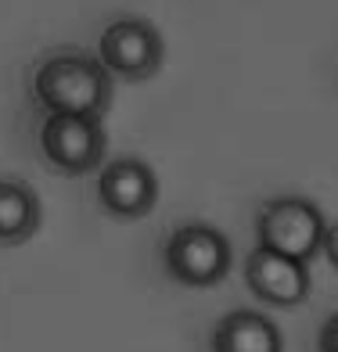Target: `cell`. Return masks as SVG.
I'll list each match as a JSON object with an SVG mask.
<instances>
[{"label": "cell", "mask_w": 338, "mask_h": 352, "mask_svg": "<svg viewBox=\"0 0 338 352\" xmlns=\"http://www.w3.org/2000/svg\"><path fill=\"white\" fill-rule=\"evenodd\" d=\"M213 352H281V334L263 313L234 309L216 324Z\"/></svg>", "instance_id": "cell-8"}, {"label": "cell", "mask_w": 338, "mask_h": 352, "mask_svg": "<svg viewBox=\"0 0 338 352\" xmlns=\"http://www.w3.org/2000/svg\"><path fill=\"white\" fill-rule=\"evenodd\" d=\"M245 284L270 306H299L310 295V270L292 255L255 248L245 259Z\"/></svg>", "instance_id": "cell-7"}, {"label": "cell", "mask_w": 338, "mask_h": 352, "mask_svg": "<svg viewBox=\"0 0 338 352\" xmlns=\"http://www.w3.org/2000/svg\"><path fill=\"white\" fill-rule=\"evenodd\" d=\"M98 201L101 209L119 219H140L158 201V180L148 162L134 155L112 158L98 173Z\"/></svg>", "instance_id": "cell-6"}, {"label": "cell", "mask_w": 338, "mask_h": 352, "mask_svg": "<svg viewBox=\"0 0 338 352\" xmlns=\"http://www.w3.org/2000/svg\"><path fill=\"white\" fill-rule=\"evenodd\" d=\"M33 90L47 116L101 119L112 104V72L90 54L61 51L36 69Z\"/></svg>", "instance_id": "cell-1"}, {"label": "cell", "mask_w": 338, "mask_h": 352, "mask_svg": "<svg viewBox=\"0 0 338 352\" xmlns=\"http://www.w3.org/2000/svg\"><path fill=\"white\" fill-rule=\"evenodd\" d=\"M105 126L101 119L76 116H47L40 126V151L54 169L79 176L90 173L105 158Z\"/></svg>", "instance_id": "cell-5"}, {"label": "cell", "mask_w": 338, "mask_h": 352, "mask_svg": "<svg viewBox=\"0 0 338 352\" xmlns=\"http://www.w3.org/2000/svg\"><path fill=\"white\" fill-rule=\"evenodd\" d=\"M324 212L306 198H273L255 216L260 248L292 255L299 263H310L324 248Z\"/></svg>", "instance_id": "cell-2"}, {"label": "cell", "mask_w": 338, "mask_h": 352, "mask_svg": "<svg viewBox=\"0 0 338 352\" xmlns=\"http://www.w3.org/2000/svg\"><path fill=\"white\" fill-rule=\"evenodd\" d=\"M317 345H320V352H338V313L324 320V327H320Z\"/></svg>", "instance_id": "cell-10"}, {"label": "cell", "mask_w": 338, "mask_h": 352, "mask_svg": "<svg viewBox=\"0 0 338 352\" xmlns=\"http://www.w3.org/2000/svg\"><path fill=\"white\" fill-rule=\"evenodd\" d=\"M324 255H328V263L338 270V223L328 227V234H324Z\"/></svg>", "instance_id": "cell-11"}, {"label": "cell", "mask_w": 338, "mask_h": 352, "mask_svg": "<svg viewBox=\"0 0 338 352\" xmlns=\"http://www.w3.org/2000/svg\"><path fill=\"white\" fill-rule=\"evenodd\" d=\"M162 36L144 19L112 22L98 40V61L119 79H148L162 65Z\"/></svg>", "instance_id": "cell-4"}, {"label": "cell", "mask_w": 338, "mask_h": 352, "mask_svg": "<svg viewBox=\"0 0 338 352\" xmlns=\"http://www.w3.org/2000/svg\"><path fill=\"white\" fill-rule=\"evenodd\" d=\"M40 227V201L22 180L0 184V241L22 245Z\"/></svg>", "instance_id": "cell-9"}, {"label": "cell", "mask_w": 338, "mask_h": 352, "mask_svg": "<svg viewBox=\"0 0 338 352\" xmlns=\"http://www.w3.org/2000/svg\"><path fill=\"white\" fill-rule=\"evenodd\" d=\"M166 270L187 287H213L231 274V241L209 223H184L166 241Z\"/></svg>", "instance_id": "cell-3"}]
</instances>
